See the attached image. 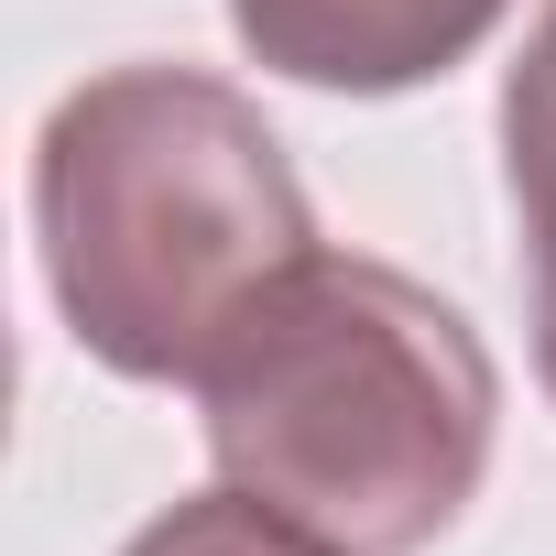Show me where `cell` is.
<instances>
[{"label": "cell", "mask_w": 556, "mask_h": 556, "mask_svg": "<svg viewBox=\"0 0 556 556\" xmlns=\"http://www.w3.org/2000/svg\"><path fill=\"white\" fill-rule=\"evenodd\" d=\"M197 404L229 491L339 556H426L491 469L502 371L437 285L361 251H306L207 350Z\"/></svg>", "instance_id": "obj_1"}, {"label": "cell", "mask_w": 556, "mask_h": 556, "mask_svg": "<svg viewBox=\"0 0 556 556\" xmlns=\"http://www.w3.org/2000/svg\"><path fill=\"white\" fill-rule=\"evenodd\" d=\"M45 285L121 382H197L262 285L317 251L273 121L197 66H110L55 99L34 142Z\"/></svg>", "instance_id": "obj_2"}, {"label": "cell", "mask_w": 556, "mask_h": 556, "mask_svg": "<svg viewBox=\"0 0 556 556\" xmlns=\"http://www.w3.org/2000/svg\"><path fill=\"white\" fill-rule=\"evenodd\" d=\"M121 556H339V545H317L306 523H285L273 502H251V491H197V502H175V513H153Z\"/></svg>", "instance_id": "obj_5"}, {"label": "cell", "mask_w": 556, "mask_h": 556, "mask_svg": "<svg viewBox=\"0 0 556 556\" xmlns=\"http://www.w3.org/2000/svg\"><path fill=\"white\" fill-rule=\"evenodd\" d=\"M502 175H513L523 273H534V371L556 393V0L534 12V34L502 77Z\"/></svg>", "instance_id": "obj_4"}, {"label": "cell", "mask_w": 556, "mask_h": 556, "mask_svg": "<svg viewBox=\"0 0 556 556\" xmlns=\"http://www.w3.org/2000/svg\"><path fill=\"white\" fill-rule=\"evenodd\" d=\"M513 0H229L240 45L295 77V88H350V99H393L447 77L458 55L491 45V23Z\"/></svg>", "instance_id": "obj_3"}]
</instances>
